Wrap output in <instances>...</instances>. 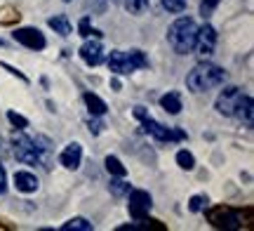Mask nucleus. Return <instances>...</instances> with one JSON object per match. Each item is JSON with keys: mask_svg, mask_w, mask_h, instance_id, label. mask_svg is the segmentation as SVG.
<instances>
[{"mask_svg": "<svg viewBox=\"0 0 254 231\" xmlns=\"http://www.w3.org/2000/svg\"><path fill=\"white\" fill-rule=\"evenodd\" d=\"M198 36V21L193 17H179L167 28V43L177 55H190Z\"/></svg>", "mask_w": 254, "mask_h": 231, "instance_id": "obj_2", "label": "nucleus"}, {"mask_svg": "<svg viewBox=\"0 0 254 231\" xmlns=\"http://www.w3.org/2000/svg\"><path fill=\"white\" fill-rule=\"evenodd\" d=\"M219 2H221V0H200V14H202V17L207 19L209 14H212V12L217 9Z\"/></svg>", "mask_w": 254, "mask_h": 231, "instance_id": "obj_25", "label": "nucleus"}, {"mask_svg": "<svg viewBox=\"0 0 254 231\" xmlns=\"http://www.w3.org/2000/svg\"><path fill=\"white\" fill-rule=\"evenodd\" d=\"M47 26L52 28L55 33H59V36H71L73 33V26H71V21L64 17V14H55V17H50L47 19Z\"/></svg>", "mask_w": 254, "mask_h": 231, "instance_id": "obj_16", "label": "nucleus"}, {"mask_svg": "<svg viewBox=\"0 0 254 231\" xmlns=\"http://www.w3.org/2000/svg\"><path fill=\"white\" fill-rule=\"evenodd\" d=\"M207 196L205 194H198V196H190V201H189V210L190 213H200V210H205L207 208Z\"/></svg>", "mask_w": 254, "mask_h": 231, "instance_id": "obj_23", "label": "nucleus"}, {"mask_svg": "<svg viewBox=\"0 0 254 231\" xmlns=\"http://www.w3.org/2000/svg\"><path fill=\"white\" fill-rule=\"evenodd\" d=\"M243 94H245V92H243V87H236V85L224 87V90H221V94L217 97V104H214V106H217V113H221V116L231 118Z\"/></svg>", "mask_w": 254, "mask_h": 231, "instance_id": "obj_8", "label": "nucleus"}, {"mask_svg": "<svg viewBox=\"0 0 254 231\" xmlns=\"http://www.w3.org/2000/svg\"><path fill=\"white\" fill-rule=\"evenodd\" d=\"M64 2H71V0H64Z\"/></svg>", "mask_w": 254, "mask_h": 231, "instance_id": "obj_31", "label": "nucleus"}, {"mask_svg": "<svg viewBox=\"0 0 254 231\" xmlns=\"http://www.w3.org/2000/svg\"><path fill=\"white\" fill-rule=\"evenodd\" d=\"M224 80H226V71L217 64H209V62H200L186 74V87L195 94L214 90L219 85H224Z\"/></svg>", "mask_w": 254, "mask_h": 231, "instance_id": "obj_1", "label": "nucleus"}, {"mask_svg": "<svg viewBox=\"0 0 254 231\" xmlns=\"http://www.w3.org/2000/svg\"><path fill=\"white\" fill-rule=\"evenodd\" d=\"M207 217L217 229H238L240 227V220H238V215L231 208H212Z\"/></svg>", "mask_w": 254, "mask_h": 231, "instance_id": "obj_11", "label": "nucleus"}, {"mask_svg": "<svg viewBox=\"0 0 254 231\" xmlns=\"http://www.w3.org/2000/svg\"><path fill=\"white\" fill-rule=\"evenodd\" d=\"M106 64H109L111 74L116 76H129L134 74L136 69H144L148 66V59L141 50H129V52H123V50H113L109 57H106Z\"/></svg>", "mask_w": 254, "mask_h": 231, "instance_id": "obj_3", "label": "nucleus"}, {"mask_svg": "<svg viewBox=\"0 0 254 231\" xmlns=\"http://www.w3.org/2000/svg\"><path fill=\"white\" fill-rule=\"evenodd\" d=\"M101 128H104V123H101V120H90V132L92 135H99Z\"/></svg>", "mask_w": 254, "mask_h": 231, "instance_id": "obj_29", "label": "nucleus"}, {"mask_svg": "<svg viewBox=\"0 0 254 231\" xmlns=\"http://www.w3.org/2000/svg\"><path fill=\"white\" fill-rule=\"evenodd\" d=\"M151 208H153V198L148 191H144V189H129L127 191V210H129V217L134 222L148 220Z\"/></svg>", "mask_w": 254, "mask_h": 231, "instance_id": "obj_5", "label": "nucleus"}, {"mask_svg": "<svg viewBox=\"0 0 254 231\" xmlns=\"http://www.w3.org/2000/svg\"><path fill=\"white\" fill-rule=\"evenodd\" d=\"M7 120L14 125L17 130H24V128H28V120L24 118V116H19L17 111H7Z\"/></svg>", "mask_w": 254, "mask_h": 231, "instance_id": "obj_26", "label": "nucleus"}, {"mask_svg": "<svg viewBox=\"0 0 254 231\" xmlns=\"http://www.w3.org/2000/svg\"><path fill=\"white\" fill-rule=\"evenodd\" d=\"M177 165L182 167V170H193L195 167V158H193L190 151L182 149V151H177Z\"/></svg>", "mask_w": 254, "mask_h": 231, "instance_id": "obj_21", "label": "nucleus"}, {"mask_svg": "<svg viewBox=\"0 0 254 231\" xmlns=\"http://www.w3.org/2000/svg\"><path fill=\"white\" fill-rule=\"evenodd\" d=\"M109 191H111L113 196H125L127 191H129V182H125L123 177H116V179H111Z\"/></svg>", "mask_w": 254, "mask_h": 231, "instance_id": "obj_22", "label": "nucleus"}, {"mask_svg": "<svg viewBox=\"0 0 254 231\" xmlns=\"http://www.w3.org/2000/svg\"><path fill=\"white\" fill-rule=\"evenodd\" d=\"M123 5H125V9L129 12V14L139 17V14H144V12H146V7H148V0H123Z\"/></svg>", "mask_w": 254, "mask_h": 231, "instance_id": "obj_20", "label": "nucleus"}, {"mask_svg": "<svg viewBox=\"0 0 254 231\" xmlns=\"http://www.w3.org/2000/svg\"><path fill=\"white\" fill-rule=\"evenodd\" d=\"M7 191V175H5V167L0 165V196Z\"/></svg>", "mask_w": 254, "mask_h": 231, "instance_id": "obj_28", "label": "nucleus"}, {"mask_svg": "<svg viewBox=\"0 0 254 231\" xmlns=\"http://www.w3.org/2000/svg\"><path fill=\"white\" fill-rule=\"evenodd\" d=\"M163 2V7L167 12H172V14H182L184 9H186V2L189 0H160Z\"/></svg>", "mask_w": 254, "mask_h": 231, "instance_id": "obj_24", "label": "nucleus"}, {"mask_svg": "<svg viewBox=\"0 0 254 231\" xmlns=\"http://www.w3.org/2000/svg\"><path fill=\"white\" fill-rule=\"evenodd\" d=\"M78 28H80V36H82V38H87V36H92V33H97V31H92V28H90V17L80 19Z\"/></svg>", "mask_w": 254, "mask_h": 231, "instance_id": "obj_27", "label": "nucleus"}, {"mask_svg": "<svg viewBox=\"0 0 254 231\" xmlns=\"http://www.w3.org/2000/svg\"><path fill=\"white\" fill-rule=\"evenodd\" d=\"M59 163H62L66 170H78L82 163V147L78 142H71V144H66L64 151L59 154Z\"/></svg>", "mask_w": 254, "mask_h": 231, "instance_id": "obj_12", "label": "nucleus"}, {"mask_svg": "<svg viewBox=\"0 0 254 231\" xmlns=\"http://www.w3.org/2000/svg\"><path fill=\"white\" fill-rule=\"evenodd\" d=\"M104 165H106V170H109L111 177H125L127 175L125 165H123V163H120V158H116V156H106Z\"/></svg>", "mask_w": 254, "mask_h": 231, "instance_id": "obj_19", "label": "nucleus"}, {"mask_svg": "<svg viewBox=\"0 0 254 231\" xmlns=\"http://www.w3.org/2000/svg\"><path fill=\"white\" fill-rule=\"evenodd\" d=\"M141 128H144L146 135H151V137L158 139V142H177V139H184V137H186L182 130L165 128V125H160V123H158V120H153L151 116L141 118Z\"/></svg>", "mask_w": 254, "mask_h": 231, "instance_id": "obj_7", "label": "nucleus"}, {"mask_svg": "<svg viewBox=\"0 0 254 231\" xmlns=\"http://www.w3.org/2000/svg\"><path fill=\"white\" fill-rule=\"evenodd\" d=\"M214 47H217V28L212 24H205V26H198V36H195V55L200 59H207V57L214 55Z\"/></svg>", "mask_w": 254, "mask_h": 231, "instance_id": "obj_6", "label": "nucleus"}, {"mask_svg": "<svg viewBox=\"0 0 254 231\" xmlns=\"http://www.w3.org/2000/svg\"><path fill=\"white\" fill-rule=\"evenodd\" d=\"M12 38L17 40L19 45L28 47V50H45L47 40L45 36L38 31V28L33 26H24V28H14V33H12Z\"/></svg>", "mask_w": 254, "mask_h": 231, "instance_id": "obj_9", "label": "nucleus"}, {"mask_svg": "<svg viewBox=\"0 0 254 231\" xmlns=\"http://www.w3.org/2000/svg\"><path fill=\"white\" fill-rule=\"evenodd\" d=\"M94 227H92L90 220H85V217H71L68 222L62 224V231H92Z\"/></svg>", "mask_w": 254, "mask_h": 231, "instance_id": "obj_18", "label": "nucleus"}, {"mask_svg": "<svg viewBox=\"0 0 254 231\" xmlns=\"http://www.w3.org/2000/svg\"><path fill=\"white\" fill-rule=\"evenodd\" d=\"M80 59L87 66H99L104 62V45H101L99 38H90L80 45Z\"/></svg>", "mask_w": 254, "mask_h": 231, "instance_id": "obj_10", "label": "nucleus"}, {"mask_svg": "<svg viewBox=\"0 0 254 231\" xmlns=\"http://www.w3.org/2000/svg\"><path fill=\"white\" fill-rule=\"evenodd\" d=\"M233 118H238L245 128H252L254 125V102L250 94H243V97H240L236 111H233Z\"/></svg>", "mask_w": 254, "mask_h": 231, "instance_id": "obj_13", "label": "nucleus"}, {"mask_svg": "<svg viewBox=\"0 0 254 231\" xmlns=\"http://www.w3.org/2000/svg\"><path fill=\"white\" fill-rule=\"evenodd\" d=\"M0 47H2V38H0Z\"/></svg>", "mask_w": 254, "mask_h": 231, "instance_id": "obj_30", "label": "nucleus"}, {"mask_svg": "<svg viewBox=\"0 0 254 231\" xmlns=\"http://www.w3.org/2000/svg\"><path fill=\"white\" fill-rule=\"evenodd\" d=\"M14 189L21 194H33V191H38V177L33 172L19 170V172H14Z\"/></svg>", "mask_w": 254, "mask_h": 231, "instance_id": "obj_14", "label": "nucleus"}, {"mask_svg": "<svg viewBox=\"0 0 254 231\" xmlns=\"http://www.w3.org/2000/svg\"><path fill=\"white\" fill-rule=\"evenodd\" d=\"M160 106H163L167 113H172V116L182 113V94H179V92L163 94V97H160Z\"/></svg>", "mask_w": 254, "mask_h": 231, "instance_id": "obj_17", "label": "nucleus"}, {"mask_svg": "<svg viewBox=\"0 0 254 231\" xmlns=\"http://www.w3.org/2000/svg\"><path fill=\"white\" fill-rule=\"evenodd\" d=\"M12 147H14V158L19 163H26V165H40L43 163V154L36 149L33 137L24 135L21 130L12 135Z\"/></svg>", "mask_w": 254, "mask_h": 231, "instance_id": "obj_4", "label": "nucleus"}, {"mask_svg": "<svg viewBox=\"0 0 254 231\" xmlns=\"http://www.w3.org/2000/svg\"><path fill=\"white\" fill-rule=\"evenodd\" d=\"M82 99H85V104H87V109H90L92 118H99V116H104V113L109 111L106 102H104L101 97H97L94 92H85V94H82Z\"/></svg>", "mask_w": 254, "mask_h": 231, "instance_id": "obj_15", "label": "nucleus"}]
</instances>
